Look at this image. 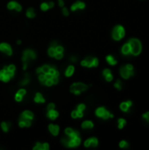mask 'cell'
Here are the masks:
<instances>
[{
	"instance_id": "cell-5",
	"label": "cell",
	"mask_w": 149,
	"mask_h": 150,
	"mask_svg": "<svg viewBox=\"0 0 149 150\" xmlns=\"http://www.w3.org/2000/svg\"><path fill=\"white\" fill-rule=\"evenodd\" d=\"M120 75L125 79H128L130 77L133 75V67L131 64H127L125 67L120 69Z\"/></svg>"
},
{
	"instance_id": "cell-36",
	"label": "cell",
	"mask_w": 149,
	"mask_h": 150,
	"mask_svg": "<svg viewBox=\"0 0 149 150\" xmlns=\"http://www.w3.org/2000/svg\"><path fill=\"white\" fill-rule=\"evenodd\" d=\"M114 86H115L116 89H118V90H121V89H122V84H121V81L120 80L117 81V82L115 83V84H114Z\"/></svg>"
},
{
	"instance_id": "cell-29",
	"label": "cell",
	"mask_w": 149,
	"mask_h": 150,
	"mask_svg": "<svg viewBox=\"0 0 149 150\" xmlns=\"http://www.w3.org/2000/svg\"><path fill=\"white\" fill-rule=\"evenodd\" d=\"M26 17H28L30 18H33L35 17V12H34V10L33 8H29L28 10L26 11Z\"/></svg>"
},
{
	"instance_id": "cell-2",
	"label": "cell",
	"mask_w": 149,
	"mask_h": 150,
	"mask_svg": "<svg viewBox=\"0 0 149 150\" xmlns=\"http://www.w3.org/2000/svg\"><path fill=\"white\" fill-rule=\"evenodd\" d=\"M131 47V54L133 55H138L141 52V43L137 39H131L128 41Z\"/></svg>"
},
{
	"instance_id": "cell-30",
	"label": "cell",
	"mask_w": 149,
	"mask_h": 150,
	"mask_svg": "<svg viewBox=\"0 0 149 150\" xmlns=\"http://www.w3.org/2000/svg\"><path fill=\"white\" fill-rule=\"evenodd\" d=\"M56 54V51H55V47L54 46H51L49 48H48V55L51 57H54V55Z\"/></svg>"
},
{
	"instance_id": "cell-4",
	"label": "cell",
	"mask_w": 149,
	"mask_h": 150,
	"mask_svg": "<svg viewBox=\"0 0 149 150\" xmlns=\"http://www.w3.org/2000/svg\"><path fill=\"white\" fill-rule=\"evenodd\" d=\"M14 77V72L8 70V67L5 66L4 67V69L0 71V80L3 82H9L11 80V78Z\"/></svg>"
},
{
	"instance_id": "cell-17",
	"label": "cell",
	"mask_w": 149,
	"mask_h": 150,
	"mask_svg": "<svg viewBox=\"0 0 149 150\" xmlns=\"http://www.w3.org/2000/svg\"><path fill=\"white\" fill-rule=\"evenodd\" d=\"M58 116H59L58 112H56L54 109L47 111V118H49V119H52V120H54Z\"/></svg>"
},
{
	"instance_id": "cell-19",
	"label": "cell",
	"mask_w": 149,
	"mask_h": 150,
	"mask_svg": "<svg viewBox=\"0 0 149 150\" xmlns=\"http://www.w3.org/2000/svg\"><path fill=\"white\" fill-rule=\"evenodd\" d=\"M50 67L51 66H48V65H44L42 67H40V68H38L37 70H36V72L38 74H46L50 70Z\"/></svg>"
},
{
	"instance_id": "cell-8",
	"label": "cell",
	"mask_w": 149,
	"mask_h": 150,
	"mask_svg": "<svg viewBox=\"0 0 149 150\" xmlns=\"http://www.w3.org/2000/svg\"><path fill=\"white\" fill-rule=\"evenodd\" d=\"M96 115L104 119H109V118H113V114H111V112H108V111L104 107L97 108V111H96Z\"/></svg>"
},
{
	"instance_id": "cell-33",
	"label": "cell",
	"mask_w": 149,
	"mask_h": 150,
	"mask_svg": "<svg viewBox=\"0 0 149 150\" xmlns=\"http://www.w3.org/2000/svg\"><path fill=\"white\" fill-rule=\"evenodd\" d=\"M39 80H40V83H42V84H44L45 81L47 80L46 79V77H45V74H39Z\"/></svg>"
},
{
	"instance_id": "cell-34",
	"label": "cell",
	"mask_w": 149,
	"mask_h": 150,
	"mask_svg": "<svg viewBox=\"0 0 149 150\" xmlns=\"http://www.w3.org/2000/svg\"><path fill=\"white\" fill-rule=\"evenodd\" d=\"M29 77H28V74H26V77H25V79L22 81L21 83H20V84L22 85H26L27 84L29 83Z\"/></svg>"
},
{
	"instance_id": "cell-12",
	"label": "cell",
	"mask_w": 149,
	"mask_h": 150,
	"mask_svg": "<svg viewBox=\"0 0 149 150\" xmlns=\"http://www.w3.org/2000/svg\"><path fill=\"white\" fill-rule=\"evenodd\" d=\"M7 7H8L9 10H13V9H15V10L18 11H20L22 9L21 5H20L19 4H18L17 2H14V1L10 2V3L8 4Z\"/></svg>"
},
{
	"instance_id": "cell-45",
	"label": "cell",
	"mask_w": 149,
	"mask_h": 150,
	"mask_svg": "<svg viewBox=\"0 0 149 150\" xmlns=\"http://www.w3.org/2000/svg\"><path fill=\"white\" fill-rule=\"evenodd\" d=\"M53 109H54V104H49L48 105H47V111H49V110H53Z\"/></svg>"
},
{
	"instance_id": "cell-20",
	"label": "cell",
	"mask_w": 149,
	"mask_h": 150,
	"mask_svg": "<svg viewBox=\"0 0 149 150\" xmlns=\"http://www.w3.org/2000/svg\"><path fill=\"white\" fill-rule=\"evenodd\" d=\"M54 7V3L53 2H49V3H42L40 4V9L42 11H47L49 8H53Z\"/></svg>"
},
{
	"instance_id": "cell-1",
	"label": "cell",
	"mask_w": 149,
	"mask_h": 150,
	"mask_svg": "<svg viewBox=\"0 0 149 150\" xmlns=\"http://www.w3.org/2000/svg\"><path fill=\"white\" fill-rule=\"evenodd\" d=\"M61 142H62L64 146L68 147H75L80 145L81 139H80L79 136H76V137H69V136H67V137L61 139Z\"/></svg>"
},
{
	"instance_id": "cell-14",
	"label": "cell",
	"mask_w": 149,
	"mask_h": 150,
	"mask_svg": "<svg viewBox=\"0 0 149 150\" xmlns=\"http://www.w3.org/2000/svg\"><path fill=\"white\" fill-rule=\"evenodd\" d=\"M84 8H85V4L81 1L75 2V3H74L71 5V11H75V10H77V9H84Z\"/></svg>"
},
{
	"instance_id": "cell-26",
	"label": "cell",
	"mask_w": 149,
	"mask_h": 150,
	"mask_svg": "<svg viewBox=\"0 0 149 150\" xmlns=\"http://www.w3.org/2000/svg\"><path fill=\"white\" fill-rule=\"evenodd\" d=\"M34 102L35 103H44L45 98H43L40 93H37L35 95V98H34Z\"/></svg>"
},
{
	"instance_id": "cell-42",
	"label": "cell",
	"mask_w": 149,
	"mask_h": 150,
	"mask_svg": "<svg viewBox=\"0 0 149 150\" xmlns=\"http://www.w3.org/2000/svg\"><path fill=\"white\" fill-rule=\"evenodd\" d=\"M15 99H16V101H18V102H20V101H22V99H23V96L19 95V94H16Z\"/></svg>"
},
{
	"instance_id": "cell-3",
	"label": "cell",
	"mask_w": 149,
	"mask_h": 150,
	"mask_svg": "<svg viewBox=\"0 0 149 150\" xmlns=\"http://www.w3.org/2000/svg\"><path fill=\"white\" fill-rule=\"evenodd\" d=\"M36 58V54L35 52L33 51V50H26L24 53H23V57H22V61L24 62V67L23 69L24 70H26L27 68V64L30 61H33Z\"/></svg>"
},
{
	"instance_id": "cell-43",
	"label": "cell",
	"mask_w": 149,
	"mask_h": 150,
	"mask_svg": "<svg viewBox=\"0 0 149 150\" xmlns=\"http://www.w3.org/2000/svg\"><path fill=\"white\" fill-rule=\"evenodd\" d=\"M71 116H72L73 119H76V118H78V113H77V111H73L72 113H71Z\"/></svg>"
},
{
	"instance_id": "cell-15",
	"label": "cell",
	"mask_w": 149,
	"mask_h": 150,
	"mask_svg": "<svg viewBox=\"0 0 149 150\" xmlns=\"http://www.w3.org/2000/svg\"><path fill=\"white\" fill-rule=\"evenodd\" d=\"M49 148V145L47 143H36L33 147V150H47Z\"/></svg>"
},
{
	"instance_id": "cell-44",
	"label": "cell",
	"mask_w": 149,
	"mask_h": 150,
	"mask_svg": "<svg viewBox=\"0 0 149 150\" xmlns=\"http://www.w3.org/2000/svg\"><path fill=\"white\" fill-rule=\"evenodd\" d=\"M8 67V70H11V71H12V72H15V70H16V68H15V66L14 65H9V66H7Z\"/></svg>"
},
{
	"instance_id": "cell-16",
	"label": "cell",
	"mask_w": 149,
	"mask_h": 150,
	"mask_svg": "<svg viewBox=\"0 0 149 150\" xmlns=\"http://www.w3.org/2000/svg\"><path fill=\"white\" fill-rule=\"evenodd\" d=\"M48 128H49L50 133H51L53 135H54V136L58 135L59 131H60V128L58 126H56V125H49Z\"/></svg>"
},
{
	"instance_id": "cell-40",
	"label": "cell",
	"mask_w": 149,
	"mask_h": 150,
	"mask_svg": "<svg viewBox=\"0 0 149 150\" xmlns=\"http://www.w3.org/2000/svg\"><path fill=\"white\" fill-rule=\"evenodd\" d=\"M26 90H24V89H20L19 91L17 92V94H19V95H21L23 97L26 95Z\"/></svg>"
},
{
	"instance_id": "cell-31",
	"label": "cell",
	"mask_w": 149,
	"mask_h": 150,
	"mask_svg": "<svg viewBox=\"0 0 149 150\" xmlns=\"http://www.w3.org/2000/svg\"><path fill=\"white\" fill-rule=\"evenodd\" d=\"M118 122V128L119 129H122L124 126H125V124H126V121H125V119H119Z\"/></svg>"
},
{
	"instance_id": "cell-39",
	"label": "cell",
	"mask_w": 149,
	"mask_h": 150,
	"mask_svg": "<svg viewBox=\"0 0 149 150\" xmlns=\"http://www.w3.org/2000/svg\"><path fill=\"white\" fill-rule=\"evenodd\" d=\"M44 84H45V85H47V86H51V85H53L54 84H53L52 79H47V80L45 81Z\"/></svg>"
},
{
	"instance_id": "cell-35",
	"label": "cell",
	"mask_w": 149,
	"mask_h": 150,
	"mask_svg": "<svg viewBox=\"0 0 149 150\" xmlns=\"http://www.w3.org/2000/svg\"><path fill=\"white\" fill-rule=\"evenodd\" d=\"M74 129H72V128H70V127H68V128H66V130H65V133H66V135H68V136H69L72 134L73 133H74Z\"/></svg>"
},
{
	"instance_id": "cell-21",
	"label": "cell",
	"mask_w": 149,
	"mask_h": 150,
	"mask_svg": "<svg viewBox=\"0 0 149 150\" xmlns=\"http://www.w3.org/2000/svg\"><path fill=\"white\" fill-rule=\"evenodd\" d=\"M132 106V102L131 101H127V102H124L120 105V109L123 112H127L129 110V108Z\"/></svg>"
},
{
	"instance_id": "cell-46",
	"label": "cell",
	"mask_w": 149,
	"mask_h": 150,
	"mask_svg": "<svg viewBox=\"0 0 149 150\" xmlns=\"http://www.w3.org/2000/svg\"><path fill=\"white\" fill-rule=\"evenodd\" d=\"M143 118H144V119H145L147 122H149V112L144 114V115H143Z\"/></svg>"
},
{
	"instance_id": "cell-23",
	"label": "cell",
	"mask_w": 149,
	"mask_h": 150,
	"mask_svg": "<svg viewBox=\"0 0 149 150\" xmlns=\"http://www.w3.org/2000/svg\"><path fill=\"white\" fill-rule=\"evenodd\" d=\"M122 54L125 55H128L131 54V47L129 43H126L122 47Z\"/></svg>"
},
{
	"instance_id": "cell-49",
	"label": "cell",
	"mask_w": 149,
	"mask_h": 150,
	"mask_svg": "<svg viewBox=\"0 0 149 150\" xmlns=\"http://www.w3.org/2000/svg\"><path fill=\"white\" fill-rule=\"evenodd\" d=\"M71 61L75 62V61H76V58H75V57H74V56H73V57H71Z\"/></svg>"
},
{
	"instance_id": "cell-47",
	"label": "cell",
	"mask_w": 149,
	"mask_h": 150,
	"mask_svg": "<svg viewBox=\"0 0 149 150\" xmlns=\"http://www.w3.org/2000/svg\"><path fill=\"white\" fill-rule=\"evenodd\" d=\"M62 13H63V14L65 15V16H68V9L64 7V8L62 9Z\"/></svg>"
},
{
	"instance_id": "cell-6",
	"label": "cell",
	"mask_w": 149,
	"mask_h": 150,
	"mask_svg": "<svg viewBox=\"0 0 149 150\" xmlns=\"http://www.w3.org/2000/svg\"><path fill=\"white\" fill-rule=\"evenodd\" d=\"M88 86L84 84H82V83H75V84H72L70 87V91L75 93V95H79L81 92L86 91Z\"/></svg>"
},
{
	"instance_id": "cell-18",
	"label": "cell",
	"mask_w": 149,
	"mask_h": 150,
	"mask_svg": "<svg viewBox=\"0 0 149 150\" xmlns=\"http://www.w3.org/2000/svg\"><path fill=\"white\" fill-rule=\"evenodd\" d=\"M103 75L104 76L105 79H106V81H108V82H111V81L113 79V76L111 75V70H108V69H106V70L103 71Z\"/></svg>"
},
{
	"instance_id": "cell-32",
	"label": "cell",
	"mask_w": 149,
	"mask_h": 150,
	"mask_svg": "<svg viewBox=\"0 0 149 150\" xmlns=\"http://www.w3.org/2000/svg\"><path fill=\"white\" fill-rule=\"evenodd\" d=\"M129 146V144H128L127 141H125V140H122V141H120L119 143V147H121V148H126Z\"/></svg>"
},
{
	"instance_id": "cell-9",
	"label": "cell",
	"mask_w": 149,
	"mask_h": 150,
	"mask_svg": "<svg viewBox=\"0 0 149 150\" xmlns=\"http://www.w3.org/2000/svg\"><path fill=\"white\" fill-rule=\"evenodd\" d=\"M81 65L82 67H88V68H90V67H97L98 65V60L97 58H92V57H88L85 60L82 61Z\"/></svg>"
},
{
	"instance_id": "cell-37",
	"label": "cell",
	"mask_w": 149,
	"mask_h": 150,
	"mask_svg": "<svg viewBox=\"0 0 149 150\" xmlns=\"http://www.w3.org/2000/svg\"><path fill=\"white\" fill-rule=\"evenodd\" d=\"M54 47H55V51L56 53H62L63 52V47L61 46H55V45H53Z\"/></svg>"
},
{
	"instance_id": "cell-7",
	"label": "cell",
	"mask_w": 149,
	"mask_h": 150,
	"mask_svg": "<svg viewBox=\"0 0 149 150\" xmlns=\"http://www.w3.org/2000/svg\"><path fill=\"white\" fill-rule=\"evenodd\" d=\"M125 36V29L122 26H117L112 31V38L115 40H120Z\"/></svg>"
},
{
	"instance_id": "cell-38",
	"label": "cell",
	"mask_w": 149,
	"mask_h": 150,
	"mask_svg": "<svg viewBox=\"0 0 149 150\" xmlns=\"http://www.w3.org/2000/svg\"><path fill=\"white\" fill-rule=\"evenodd\" d=\"M63 57V53H56L55 55H54V58L57 60H60Z\"/></svg>"
},
{
	"instance_id": "cell-25",
	"label": "cell",
	"mask_w": 149,
	"mask_h": 150,
	"mask_svg": "<svg viewBox=\"0 0 149 150\" xmlns=\"http://www.w3.org/2000/svg\"><path fill=\"white\" fill-rule=\"evenodd\" d=\"M93 126H94L93 123L91 121H89V120L82 122V127L83 129H89V128H92Z\"/></svg>"
},
{
	"instance_id": "cell-10",
	"label": "cell",
	"mask_w": 149,
	"mask_h": 150,
	"mask_svg": "<svg viewBox=\"0 0 149 150\" xmlns=\"http://www.w3.org/2000/svg\"><path fill=\"white\" fill-rule=\"evenodd\" d=\"M0 51L6 54L7 55H11L12 54V49L11 47L7 43H0Z\"/></svg>"
},
{
	"instance_id": "cell-48",
	"label": "cell",
	"mask_w": 149,
	"mask_h": 150,
	"mask_svg": "<svg viewBox=\"0 0 149 150\" xmlns=\"http://www.w3.org/2000/svg\"><path fill=\"white\" fill-rule=\"evenodd\" d=\"M59 4H60V6H63L64 5L63 0H59Z\"/></svg>"
},
{
	"instance_id": "cell-28",
	"label": "cell",
	"mask_w": 149,
	"mask_h": 150,
	"mask_svg": "<svg viewBox=\"0 0 149 150\" xmlns=\"http://www.w3.org/2000/svg\"><path fill=\"white\" fill-rule=\"evenodd\" d=\"M11 124L9 123V122H2L1 123V127L3 129L4 132H8L9 131V127H10Z\"/></svg>"
},
{
	"instance_id": "cell-27",
	"label": "cell",
	"mask_w": 149,
	"mask_h": 150,
	"mask_svg": "<svg viewBox=\"0 0 149 150\" xmlns=\"http://www.w3.org/2000/svg\"><path fill=\"white\" fill-rule=\"evenodd\" d=\"M106 61L110 64V65L114 66V65H116V64H117V61L115 60V58L112 56V55H108V56L106 57Z\"/></svg>"
},
{
	"instance_id": "cell-24",
	"label": "cell",
	"mask_w": 149,
	"mask_h": 150,
	"mask_svg": "<svg viewBox=\"0 0 149 150\" xmlns=\"http://www.w3.org/2000/svg\"><path fill=\"white\" fill-rule=\"evenodd\" d=\"M74 71H75V68H74V66H68V69L66 70L65 71V76L66 77H71V76L74 74Z\"/></svg>"
},
{
	"instance_id": "cell-11",
	"label": "cell",
	"mask_w": 149,
	"mask_h": 150,
	"mask_svg": "<svg viewBox=\"0 0 149 150\" xmlns=\"http://www.w3.org/2000/svg\"><path fill=\"white\" fill-rule=\"evenodd\" d=\"M98 144V140L97 138H89V139L86 140L84 142V146L86 147H97Z\"/></svg>"
},
{
	"instance_id": "cell-13",
	"label": "cell",
	"mask_w": 149,
	"mask_h": 150,
	"mask_svg": "<svg viewBox=\"0 0 149 150\" xmlns=\"http://www.w3.org/2000/svg\"><path fill=\"white\" fill-rule=\"evenodd\" d=\"M20 119H28V120H33V113L30 111H25V112H22L21 116H20Z\"/></svg>"
},
{
	"instance_id": "cell-22",
	"label": "cell",
	"mask_w": 149,
	"mask_h": 150,
	"mask_svg": "<svg viewBox=\"0 0 149 150\" xmlns=\"http://www.w3.org/2000/svg\"><path fill=\"white\" fill-rule=\"evenodd\" d=\"M31 120H28V119H20V120L19 122V125L20 127H28V126H31Z\"/></svg>"
},
{
	"instance_id": "cell-41",
	"label": "cell",
	"mask_w": 149,
	"mask_h": 150,
	"mask_svg": "<svg viewBox=\"0 0 149 150\" xmlns=\"http://www.w3.org/2000/svg\"><path fill=\"white\" fill-rule=\"evenodd\" d=\"M77 110L83 112V111L85 110V105H83V104H81V105H79L78 106H77Z\"/></svg>"
}]
</instances>
